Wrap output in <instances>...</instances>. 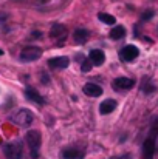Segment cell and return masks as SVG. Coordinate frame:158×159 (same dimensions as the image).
<instances>
[{
    "mask_svg": "<svg viewBox=\"0 0 158 159\" xmlns=\"http://www.w3.org/2000/svg\"><path fill=\"white\" fill-rule=\"evenodd\" d=\"M33 119H34V116H33V113L30 111V110H26V108H20L19 111H16L12 116H11V122H14L16 125H19V127H30L31 124H33Z\"/></svg>",
    "mask_w": 158,
    "mask_h": 159,
    "instance_id": "6da1fadb",
    "label": "cell"
},
{
    "mask_svg": "<svg viewBox=\"0 0 158 159\" xmlns=\"http://www.w3.org/2000/svg\"><path fill=\"white\" fill-rule=\"evenodd\" d=\"M25 141H26V144L31 150V158H39V148H41V142H42L41 133L36 131V130H30L25 136Z\"/></svg>",
    "mask_w": 158,
    "mask_h": 159,
    "instance_id": "7a4b0ae2",
    "label": "cell"
},
{
    "mask_svg": "<svg viewBox=\"0 0 158 159\" xmlns=\"http://www.w3.org/2000/svg\"><path fill=\"white\" fill-rule=\"evenodd\" d=\"M3 153L8 159H22V156H23L22 142L16 141V142H9V144L3 145Z\"/></svg>",
    "mask_w": 158,
    "mask_h": 159,
    "instance_id": "3957f363",
    "label": "cell"
},
{
    "mask_svg": "<svg viewBox=\"0 0 158 159\" xmlns=\"http://www.w3.org/2000/svg\"><path fill=\"white\" fill-rule=\"evenodd\" d=\"M155 136H157V133L152 131L143 144V158L144 159H154V153H155V148H157L155 147Z\"/></svg>",
    "mask_w": 158,
    "mask_h": 159,
    "instance_id": "277c9868",
    "label": "cell"
},
{
    "mask_svg": "<svg viewBox=\"0 0 158 159\" xmlns=\"http://www.w3.org/2000/svg\"><path fill=\"white\" fill-rule=\"evenodd\" d=\"M42 56V50L37 47H26L22 50L20 53V60L22 62H34L37 59H41Z\"/></svg>",
    "mask_w": 158,
    "mask_h": 159,
    "instance_id": "5b68a950",
    "label": "cell"
},
{
    "mask_svg": "<svg viewBox=\"0 0 158 159\" xmlns=\"http://www.w3.org/2000/svg\"><path fill=\"white\" fill-rule=\"evenodd\" d=\"M140 54V50L135 45H126L121 51H119V59L124 62H132L133 59H136Z\"/></svg>",
    "mask_w": 158,
    "mask_h": 159,
    "instance_id": "8992f818",
    "label": "cell"
},
{
    "mask_svg": "<svg viewBox=\"0 0 158 159\" xmlns=\"http://www.w3.org/2000/svg\"><path fill=\"white\" fill-rule=\"evenodd\" d=\"M112 85H113V88L116 91H119V90H130L135 85V80L129 79V77H116Z\"/></svg>",
    "mask_w": 158,
    "mask_h": 159,
    "instance_id": "52a82bcc",
    "label": "cell"
},
{
    "mask_svg": "<svg viewBox=\"0 0 158 159\" xmlns=\"http://www.w3.org/2000/svg\"><path fill=\"white\" fill-rule=\"evenodd\" d=\"M82 90H84V93H85L87 96H90V98H98V96L103 94V88H101L98 84H92V82L85 84Z\"/></svg>",
    "mask_w": 158,
    "mask_h": 159,
    "instance_id": "ba28073f",
    "label": "cell"
},
{
    "mask_svg": "<svg viewBox=\"0 0 158 159\" xmlns=\"http://www.w3.org/2000/svg\"><path fill=\"white\" fill-rule=\"evenodd\" d=\"M48 65H50L51 68H60V70H64V68H67V66L70 65V59H68V57H65V56L53 57V59L48 60Z\"/></svg>",
    "mask_w": 158,
    "mask_h": 159,
    "instance_id": "9c48e42d",
    "label": "cell"
},
{
    "mask_svg": "<svg viewBox=\"0 0 158 159\" xmlns=\"http://www.w3.org/2000/svg\"><path fill=\"white\" fill-rule=\"evenodd\" d=\"M89 59H90V62H92L93 65L99 66V65H103L105 62V54H104V51H101V50H92L90 54H89Z\"/></svg>",
    "mask_w": 158,
    "mask_h": 159,
    "instance_id": "30bf717a",
    "label": "cell"
},
{
    "mask_svg": "<svg viewBox=\"0 0 158 159\" xmlns=\"http://www.w3.org/2000/svg\"><path fill=\"white\" fill-rule=\"evenodd\" d=\"M25 96H26L30 101H33V102H36V104H39V105H44V104H45L44 98L39 94V91H37L36 88H31V87H28V88L25 90Z\"/></svg>",
    "mask_w": 158,
    "mask_h": 159,
    "instance_id": "8fae6325",
    "label": "cell"
},
{
    "mask_svg": "<svg viewBox=\"0 0 158 159\" xmlns=\"http://www.w3.org/2000/svg\"><path fill=\"white\" fill-rule=\"evenodd\" d=\"M73 39H74L76 43L82 45V43H85L87 39H89V31L84 30V28H78V30L74 31V34H73Z\"/></svg>",
    "mask_w": 158,
    "mask_h": 159,
    "instance_id": "7c38bea8",
    "label": "cell"
},
{
    "mask_svg": "<svg viewBox=\"0 0 158 159\" xmlns=\"http://www.w3.org/2000/svg\"><path fill=\"white\" fill-rule=\"evenodd\" d=\"M115 108H116V101L107 99L104 102H101V105H99V113H101V114H108V113H112Z\"/></svg>",
    "mask_w": 158,
    "mask_h": 159,
    "instance_id": "4fadbf2b",
    "label": "cell"
},
{
    "mask_svg": "<svg viewBox=\"0 0 158 159\" xmlns=\"http://www.w3.org/2000/svg\"><path fill=\"white\" fill-rule=\"evenodd\" d=\"M50 36L53 39H64L67 36V28L64 25H54L50 31Z\"/></svg>",
    "mask_w": 158,
    "mask_h": 159,
    "instance_id": "5bb4252c",
    "label": "cell"
},
{
    "mask_svg": "<svg viewBox=\"0 0 158 159\" xmlns=\"http://www.w3.org/2000/svg\"><path fill=\"white\" fill-rule=\"evenodd\" d=\"M62 156L64 159H84V153L76 148H67V150H64Z\"/></svg>",
    "mask_w": 158,
    "mask_h": 159,
    "instance_id": "9a60e30c",
    "label": "cell"
},
{
    "mask_svg": "<svg viewBox=\"0 0 158 159\" xmlns=\"http://www.w3.org/2000/svg\"><path fill=\"white\" fill-rule=\"evenodd\" d=\"M126 36V28L124 26H113L112 31H110V37L113 40H119Z\"/></svg>",
    "mask_w": 158,
    "mask_h": 159,
    "instance_id": "2e32d148",
    "label": "cell"
},
{
    "mask_svg": "<svg viewBox=\"0 0 158 159\" xmlns=\"http://www.w3.org/2000/svg\"><path fill=\"white\" fill-rule=\"evenodd\" d=\"M98 19L105 23V25H115V22H116V19L113 17V16H110V14H107V12H99L98 14Z\"/></svg>",
    "mask_w": 158,
    "mask_h": 159,
    "instance_id": "e0dca14e",
    "label": "cell"
},
{
    "mask_svg": "<svg viewBox=\"0 0 158 159\" xmlns=\"http://www.w3.org/2000/svg\"><path fill=\"white\" fill-rule=\"evenodd\" d=\"M92 66H93V63L90 62V59L87 60V59H84L82 62H81V70L84 71V73H89L90 70H92Z\"/></svg>",
    "mask_w": 158,
    "mask_h": 159,
    "instance_id": "ac0fdd59",
    "label": "cell"
},
{
    "mask_svg": "<svg viewBox=\"0 0 158 159\" xmlns=\"http://www.w3.org/2000/svg\"><path fill=\"white\" fill-rule=\"evenodd\" d=\"M154 14H155V12H154L152 9H149V11H144V12H143V20H151V19L154 17Z\"/></svg>",
    "mask_w": 158,
    "mask_h": 159,
    "instance_id": "d6986e66",
    "label": "cell"
},
{
    "mask_svg": "<svg viewBox=\"0 0 158 159\" xmlns=\"http://www.w3.org/2000/svg\"><path fill=\"white\" fill-rule=\"evenodd\" d=\"M152 131H155V133L158 134V117L155 119V120H154V127H152Z\"/></svg>",
    "mask_w": 158,
    "mask_h": 159,
    "instance_id": "ffe728a7",
    "label": "cell"
},
{
    "mask_svg": "<svg viewBox=\"0 0 158 159\" xmlns=\"http://www.w3.org/2000/svg\"><path fill=\"white\" fill-rule=\"evenodd\" d=\"M110 159H130V155H121V156H113Z\"/></svg>",
    "mask_w": 158,
    "mask_h": 159,
    "instance_id": "44dd1931",
    "label": "cell"
},
{
    "mask_svg": "<svg viewBox=\"0 0 158 159\" xmlns=\"http://www.w3.org/2000/svg\"><path fill=\"white\" fill-rule=\"evenodd\" d=\"M2 54H3V51H2V48H0V56H2Z\"/></svg>",
    "mask_w": 158,
    "mask_h": 159,
    "instance_id": "7402d4cb",
    "label": "cell"
}]
</instances>
